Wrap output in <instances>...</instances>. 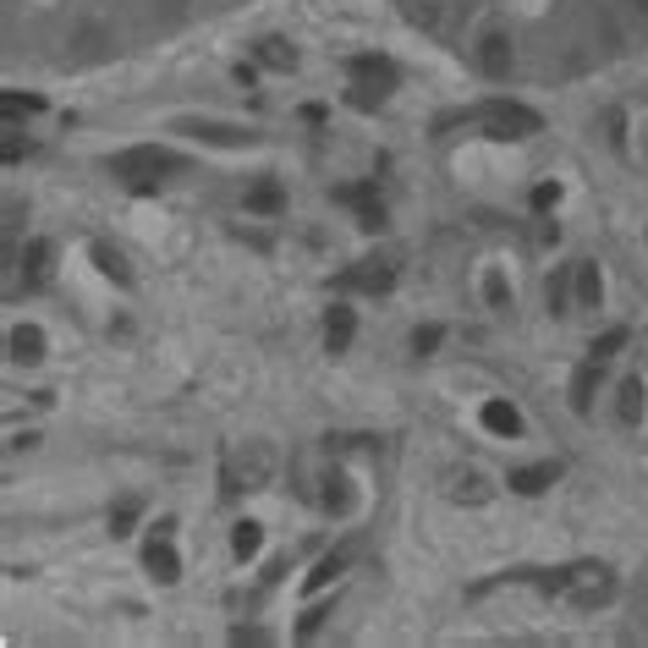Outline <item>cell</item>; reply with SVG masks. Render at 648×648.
<instances>
[{"instance_id": "1", "label": "cell", "mask_w": 648, "mask_h": 648, "mask_svg": "<svg viewBox=\"0 0 648 648\" xmlns=\"http://www.w3.org/2000/svg\"><path fill=\"white\" fill-rule=\"evenodd\" d=\"M539 588L555 594V599H572V605L594 610V605H605L615 594V578L605 572V566H594V560H578V566H560V572H544Z\"/></svg>"}, {"instance_id": "2", "label": "cell", "mask_w": 648, "mask_h": 648, "mask_svg": "<svg viewBox=\"0 0 648 648\" xmlns=\"http://www.w3.org/2000/svg\"><path fill=\"white\" fill-rule=\"evenodd\" d=\"M111 171H116L132 193H159V182L182 171V159H177V154H166V148H132V154H121V159H116Z\"/></svg>"}, {"instance_id": "3", "label": "cell", "mask_w": 648, "mask_h": 648, "mask_svg": "<svg viewBox=\"0 0 648 648\" xmlns=\"http://www.w3.org/2000/svg\"><path fill=\"white\" fill-rule=\"evenodd\" d=\"M347 77H352V105H363V111H374V105H379V100L401 83L396 66H390L385 55H358Z\"/></svg>"}, {"instance_id": "4", "label": "cell", "mask_w": 648, "mask_h": 648, "mask_svg": "<svg viewBox=\"0 0 648 648\" xmlns=\"http://www.w3.org/2000/svg\"><path fill=\"white\" fill-rule=\"evenodd\" d=\"M390 286H396V264L390 259H363V264H352V270H341L331 281V291H368V297H385Z\"/></svg>"}, {"instance_id": "5", "label": "cell", "mask_w": 648, "mask_h": 648, "mask_svg": "<svg viewBox=\"0 0 648 648\" xmlns=\"http://www.w3.org/2000/svg\"><path fill=\"white\" fill-rule=\"evenodd\" d=\"M478 121H483V132H495V138H533L544 127L528 105H483Z\"/></svg>"}, {"instance_id": "6", "label": "cell", "mask_w": 648, "mask_h": 648, "mask_svg": "<svg viewBox=\"0 0 648 648\" xmlns=\"http://www.w3.org/2000/svg\"><path fill=\"white\" fill-rule=\"evenodd\" d=\"M166 533H171V522L148 539V549H143V566H148V578H154V583H166V588H171V583L182 578V560H177V549L166 544Z\"/></svg>"}, {"instance_id": "7", "label": "cell", "mask_w": 648, "mask_h": 648, "mask_svg": "<svg viewBox=\"0 0 648 648\" xmlns=\"http://www.w3.org/2000/svg\"><path fill=\"white\" fill-rule=\"evenodd\" d=\"M50 270H55V248H50L44 236H34L28 248H23V259H17V275H23L28 291H39V286H50Z\"/></svg>"}, {"instance_id": "8", "label": "cell", "mask_w": 648, "mask_h": 648, "mask_svg": "<svg viewBox=\"0 0 648 648\" xmlns=\"http://www.w3.org/2000/svg\"><path fill=\"white\" fill-rule=\"evenodd\" d=\"M336 198L368 225V231H379L385 225V209H379V187H368V182H352V187H336Z\"/></svg>"}, {"instance_id": "9", "label": "cell", "mask_w": 648, "mask_h": 648, "mask_svg": "<svg viewBox=\"0 0 648 648\" xmlns=\"http://www.w3.org/2000/svg\"><path fill=\"white\" fill-rule=\"evenodd\" d=\"M478 66L490 72V77H506V72H511V39H506L501 28L478 39Z\"/></svg>"}, {"instance_id": "10", "label": "cell", "mask_w": 648, "mask_h": 648, "mask_svg": "<svg viewBox=\"0 0 648 648\" xmlns=\"http://www.w3.org/2000/svg\"><path fill=\"white\" fill-rule=\"evenodd\" d=\"M352 331H358V313L347 302H336L331 313H324V341H331V352H347L352 347Z\"/></svg>"}, {"instance_id": "11", "label": "cell", "mask_w": 648, "mask_h": 648, "mask_svg": "<svg viewBox=\"0 0 648 648\" xmlns=\"http://www.w3.org/2000/svg\"><path fill=\"white\" fill-rule=\"evenodd\" d=\"M555 462H528V467H517L511 472V495H539V490H549V483H555Z\"/></svg>"}, {"instance_id": "12", "label": "cell", "mask_w": 648, "mask_h": 648, "mask_svg": "<svg viewBox=\"0 0 648 648\" xmlns=\"http://www.w3.org/2000/svg\"><path fill=\"white\" fill-rule=\"evenodd\" d=\"M483 429L490 435H522V413L511 407V401H483Z\"/></svg>"}, {"instance_id": "13", "label": "cell", "mask_w": 648, "mask_h": 648, "mask_svg": "<svg viewBox=\"0 0 648 648\" xmlns=\"http://www.w3.org/2000/svg\"><path fill=\"white\" fill-rule=\"evenodd\" d=\"M254 66H270V72H291V66H297V50H291L286 39H264V44L254 50Z\"/></svg>"}, {"instance_id": "14", "label": "cell", "mask_w": 648, "mask_h": 648, "mask_svg": "<svg viewBox=\"0 0 648 648\" xmlns=\"http://www.w3.org/2000/svg\"><path fill=\"white\" fill-rule=\"evenodd\" d=\"M341 572H347V549H336V555H324V560L313 566V572H308V583H302V588H308V594H319V588H331V583H336Z\"/></svg>"}, {"instance_id": "15", "label": "cell", "mask_w": 648, "mask_h": 648, "mask_svg": "<svg viewBox=\"0 0 648 648\" xmlns=\"http://www.w3.org/2000/svg\"><path fill=\"white\" fill-rule=\"evenodd\" d=\"M242 204H248V215H281V187L275 182H254L248 193H242Z\"/></svg>"}, {"instance_id": "16", "label": "cell", "mask_w": 648, "mask_h": 648, "mask_svg": "<svg viewBox=\"0 0 648 648\" xmlns=\"http://www.w3.org/2000/svg\"><path fill=\"white\" fill-rule=\"evenodd\" d=\"M643 379H621V396H615V413H621V424H637L643 418Z\"/></svg>"}, {"instance_id": "17", "label": "cell", "mask_w": 648, "mask_h": 648, "mask_svg": "<svg viewBox=\"0 0 648 648\" xmlns=\"http://www.w3.org/2000/svg\"><path fill=\"white\" fill-rule=\"evenodd\" d=\"M599 379H605V363L594 358V363L578 374V385H572V407H578V413H588V407H594V385H599Z\"/></svg>"}, {"instance_id": "18", "label": "cell", "mask_w": 648, "mask_h": 648, "mask_svg": "<svg viewBox=\"0 0 648 648\" xmlns=\"http://www.w3.org/2000/svg\"><path fill=\"white\" fill-rule=\"evenodd\" d=\"M12 358L17 363H39L44 358V341H39L34 324H17V331H12Z\"/></svg>"}, {"instance_id": "19", "label": "cell", "mask_w": 648, "mask_h": 648, "mask_svg": "<svg viewBox=\"0 0 648 648\" xmlns=\"http://www.w3.org/2000/svg\"><path fill=\"white\" fill-rule=\"evenodd\" d=\"M572 281H578V302H588V308H594V302L605 297V281H599V264H578V270H572Z\"/></svg>"}, {"instance_id": "20", "label": "cell", "mask_w": 648, "mask_h": 648, "mask_svg": "<svg viewBox=\"0 0 648 648\" xmlns=\"http://www.w3.org/2000/svg\"><path fill=\"white\" fill-rule=\"evenodd\" d=\"M259 544H264V528H259V522H236V528H231V549H236L242 560L259 555Z\"/></svg>"}, {"instance_id": "21", "label": "cell", "mask_w": 648, "mask_h": 648, "mask_svg": "<svg viewBox=\"0 0 648 648\" xmlns=\"http://www.w3.org/2000/svg\"><path fill=\"white\" fill-rule=\"evenodd\" d=\"M94 264H100V270H105L111 281L132 286V270H127V259H121V254H111V248H105V242H100V248H94Z\"/></svg>"}, {"instance_id": "22", "label": "cell", "mask_w": 648, "mask_h": 648, "mask_svg": "<svg viewBox=\"0 0 648 648\" xmlns=\"http://www.w3.org/2000/svg\"><path fill=\"white\" fill-rule=\"evenodd\" d=\"M324 506H331V511H347V506H352V490H347L341 472H331V483H324Z\"/></svg>"}, {"instance_id": "23", "label": "cell", "mask_w": 648, "mask_h": 648, "mask_svg": "<svg viewBox=\"0 0 648 648\" xmlns=\"http://www.w3.org/2000/svg\"><path fill=\"white\" fill-rule=\"evenodd\" d=\"M23 111H44V100H39V94H17V89H12V94H7V121H23Z\"/></svg>"}, {"instance_id": "24", "label": "cell", "mask_w": 648, "mask_h": 648, "mask_svg": "<svg viewBox=\"0 0 648 648\" xmlns=\"http://www.w3.org/2000/svg\"><path fill=\"white\" fill-rule=\"evenodd\" d=\"M187 132H193V138H209V143H248V132H231V127H198V121H193Z\"/></svg>"}, {"instance_id": "25", "label": "cell", "mask_w": 648, "mask_h": 648, "mask_svg": "<svg viewBox=\"0 0 648 648\" xmlns=\"http://www.w3.org/2000/svg\"><path fill=\"white\" fill-rule=\"evenodd\" d=\"M621 347H626V331H605V336L594 341V358H599V363H610Z\"/></svg>"}, {"instance_id": "26", "label": "cell", "mask_w": 648, "mask_h": 648, "mask_svg": "<svg viewBox=\"0 0 648 648\" xmlns=\"http://www.w3.org/2000/svg\"><path fill=\"white\" fill-rule=\"evenodd\" d=\"M451 495H456V501H483V478H472V472L456 478V483H451Z\"/></svg>"}, {"instance_id": "27", "label": "cell", "mask_w": 648, "mask_h": 648, "mask_svg": "<svg viewBox=\"0 0 648 648\" xmlns=\"http://www.w3.org/2000/svg\"><path fill=\"white\" fill-rule=\"evenodd\" d=\"M132 522H138V506H132V501L111 511V533H116V539H121V533H132Z\"/></svg>"}, {"instance_id": "28", "label": "cell", "mask_w": 648, "mask_h": 648, "mask_svg": "<svg viewBox=\"0 0 648 648\" xmlns=\"http://www.w3.org/2000/svg\"><path fill=\"white\" fill-rule=\"evenodd\" d=\"M440 336H445L440 324H424V331L413 336V352H435V347H440Z\"/></svg>"}, {"instance_id": "29", "label": "cell", "mask_w": 648, "mask_h": 648, "mask_svg": "<svg viewBox=\"0 0 648 648\" xmlns=\"http://www.w3.org/2000/svg\"><path fill=\"white\" fill-rule=\"evenodd\" d=\"M566 302H572L566 297V275H549V313H566Z\"/></svg>"}, {"instance_id": "30", "label": "cell", "mask_w": 648, "mask_h": 648, "mask_svg": "<svg viewBox=\"0 0 648 648\" xmlns=\"http://www.w3.org/2000/svg\"><path fill=\"white\" fill-rule=\"evenodd\" d=\"M555 204H560V187H549V182H544V187H533V209H539V215H549Z\"/></svg>"}, {"instance_id": "31", "label": "cell", "mask_w": 648, "mask_h": 648, "mask_svg": "<svg viewBox=\"0 0 648 648\" xmlns=\"http://www.w3.org/2000/svg\"><path fill=\"white\" fill-rule=\"evenodd\" d=\"M17 159H23V138H17V132H7V166H17Z\"/></svg>"}, {"instance_id": "32", "label": "cell", "mask_w": 648, "mask_h": 648, "mask_svg": "<svg viewBox=\"0 0 648 648\" xmlns=\"http://www.w3.org/2000/svg\"><path fill=\"white\" fill-rule=\"evenodd\" d=\"M490 302L506 308V281H501V275H490Z\"/></svg>"}, {"instance_id": "33", "label": "cell", "mask_w": 648, "mask_h": 648, "mask_svg": "<svg viewBox=\"0 0 648 648\" xmlns=\"http://www.w3.org/2000/svg\"><path fill=\"white\" fill-rule=\"evenodd\" d=\"M626 7H637V12H648V0H626Z\"/></svg>"}]
</instances>
